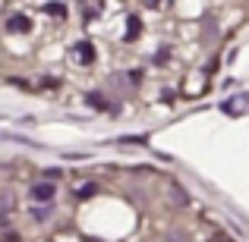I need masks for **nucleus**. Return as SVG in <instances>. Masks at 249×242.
Here are the masks:
<instances>
[{"mask_svg":"<svg viewBox=\"0 0 249 242\" xmlns=\"http://www.w3.org/2000/svg\"><path fill=\"white\" fill-rule=\"evenodd\" d=\"M54 192H57L54 182H35V186H32V198H35V201H51Z\"/></svg>","mask_w":249,"mask_h":242,"instance_id":"nucleus-1","label":"nucleus"},{"mask_svg":"<svg viewBox=\"0 0 249 242\" xmlns=\"http://www.w3.org/2000/svg\"><path fill=\"white\" fill-rule=\"evenodd\" d=\"M73 54H76V60H79V63H91V60H95V48H91L89 41H79L73 48Z\"/></svg>","mask_w":249,"mask_h":242,"instance_id":"nucleus-2","label":"nucleus"},{"mask_svg":"<svg viewBox=\"0 0 249 242\" xmlns=\"http://www.w3.org/2000/svg\"><path fill=\"white\" fill-rule=\"evenodd\" d=\"M218 242H231V236H218Z\"/></svg>","mask_w":249,"mask_h":242,"instance_id":"nucleus-5","label":"nucleus"},{"mask_svg":"<svg viewBox=\"0 0 249 242\" xmlns=\"http://www.w3.org/2000/svg\"><path fill=\"white\" fill-rule=\"evenodd\" d=\"M32 214H35V217H38V220H44V217H51V205H41V208H35V211H32Z\"/></svg>","mask_w":249,"mask_h":242,"instance_id":"nucleus-4","label":"nucleus"},{"mask_svg":"<svg viewBox=\"0 0 249 242\" xmlns=\"http://www.w3.org/2000/svg\"><path fill=\"white\" fill-rule=\"evenodd\" d=\"M6 32H13V35L29 32V19H25V16H10V19H6Z\"/></svg>","mask_w":249,"mask_h":242,"instance_id":"nucleus-3","label":"nucleus"}]
</instances>
